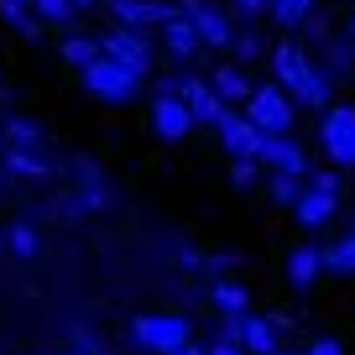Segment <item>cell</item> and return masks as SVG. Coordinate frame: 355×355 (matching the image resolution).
Instances as JSON below:
<instances>
[{
	"mask_svg": "<svg viewBox=\"0 0 355 355\" xmlns=\"http://www.w3.org/2000/svg\"><path fill=\"white\" fill-rule=\"evenodd\" d=\"M6 245H11L16 256H37V245H42V235H37V225H26V220H16L11 230H6Z\"/></svg>",
	"mask_w": 355,
	"mask_h": 355,
	"instance_id": "cell-30",
	"label": "cell"
},
{
	"mask_svg": "<svg viewBox=\"0 0 355 355\" xmlns=\"http://www.w3.org/2000/svg\"><path fill=\"white\" fill-rule=\"evenodd\" d=\"M266 16H272L277 26H303V21L313 16V0H272V6H266Z\"/></svg>",
	"mask_w": 355,
	"mask_h": 355,
	"instance_id": "cell-26",
	"label": "cell"
},
{
	"mask_svg": "<svg viewBox=\"0 0 355 355\" xmlns=\"http://www.w3.org/2000/svg\"><path fill=\"white\" fill-rule=\"evenodd\" d=\"M0 245H6V241H0Z\"/></svg>",
	"mask_w": 355,
	"mask_h": 355,
	"instance_id": "cell-46",
	"label": "cell"
},
{
	"mask_svg": "<svg viewBox=\"0 0 355 355\" xmlns=\"http://www.w3.org/2000/svg\"><path fill=\"white\" fill-rule=\"evenodd\" d=\"M230 266H235V251H220V256H209V272H220V277L230 272Z\"/></svg>",
	"mask_w": 355,
	"mask_h": 355,
	"instance_id": "cell-38",
	"label": "cell"
},
{
	"mask_svg": "<svg viewBox=\"0 0 355 355\" xmlns=\"http://www.w3.org/2000/svg\"><path fill=\"white\" fill-rule=\"evenodd\" d=\"M266 6H272V0H230V11H235V16H261Z\"/></svg>",
	"mask_w": 355,
	"mask_h": 355,
	"instance_id": "cell-35",
	"label": "cell"
},
{
	"mask_svg": "<svg viewBox=\"0 0 355 355\" xmlns=\"http://www.w3.org/2000/svg\"><path fill=\"white\" fill-rule=\"evenodd\" d=\"M309 189H324V193H345V189H340V173H329V167L309 173Z\"/></svg>",
	"mask_w": 355,
	"mask_h": 355,
	"instance_id": "cell-32",
	"label": "cell"
},
{
	"mask_svg": "<svg viewBox=\"0 0 355 355\" xmlns=\"http://www.w3.org/2000/svg\"><path fill=\"white\" fill-rule=\"evenodd\" d=\"M131 340L141 345V350L167 355L173 345L189 340V319H183V313H136L131 319Z\"/></svg>",
	"mask_w": 355,
	"mask_h": 355,
	"instance_id": "cell-4",
	"label": "cell"
},
{
	"mask_svg": "<svg viewBox=\"0 0 355 355\" xmlns=\"http://www.w3.org/2000/svg\"><path fill=\"white\" fill-rule=\"evenodd\" d=\"M266 63H272V78H277L298 105H309V110H329V68H313L298 42H272Z\"/></svg>",
	"mask_w": 355,
	"mask_h": 355,
	"instance_id": "cell-1",
	"label": "cell"
},
{
	"mask_svg": "<svg viewBox=\"0 0 355 355\" xmlns=\"http://www.w3.org/2000/svg\"><path fill=\"white\" fill-rule=\"evenodd\" d=\"M193 125H199V121H193V110H189L183 94H157V100H152V131L162 136V141H183Z\"/></svg>",
	"mask_w": 355,
	"mask_h": 355,
	"instance_id": "cell-10",
	"label": "cell"
},
{
	"mask_svg": "<svg viewBox=\"0 0 355 355\" xmlns=\"http://www.w3.org/2000/svg\"><path fill=\"white\" fill-rule=\"evenodd\" d=\"M245 115H251L261 131H293V94L272 78V84H256L251 89V100H245Z\"/></svg>",
	"mask_w": 355,
	"mask_h": 355,
	"instance_id": "cell-3",
	"label": "cell"
},
{
	"mask_svg": "<svg viewBox=\"0 0 355 355\" xmlns=\"http://www.w3.org/2000/svg\"><path fill=\"white\" fill-rule=\"evenodd\" d=\"M350 42H355V16H350Z\"/></svg>",
	"mask_w": 355,
	"mask_h": 355,
	"instance_id": "cell-42",
	"label": "cell"
},
{
	"mask_svg": "<svg viewBox=\"0 0 355 355\" xmlns=\"http://www.w3.org/2000/svg\"><path fill=\"white\" fill-rule=\"evenodd\" d=\"M324 266H329V272H340V277H355V235L324 245Z\"/></svg>",
	"mask_w": 355,
	"mask_h": 355,
	"instance_id": "cell-28",
	"label": "cell"
},
{
	"mask_svg": "<svg viewBox=\"0 0 355 355\" xmlns=\"http://www.w3.org/2000/svg\"><path fill=\"white\" fill-rule=\"evenodd\" d=\"M319 141L334 167H355V105H329L319 121Z\"/></svg>",
	"mask_w": 355,
	"mask_h": 355,
	"instance_id": "cell-5",
	"label": "cell"
},
{
	"mask_svg": "<svg viewBox=\"0 0 355 355\" xmlns=\"http://www.w3.org/2000/svg\"><path fill=\"white\" fill-rule=\"evenodd\" d=\"M230 53H235V63H245V68H251L256 58H266V53H272V47H266V37L256 32V26H245V32H235Z\"/></svg>",
	"mask_w": 355,
	"mask_h": 355,
	"instance_id": "cell-25",
	"label": "cell"
},
{
	"mask_svg": "<svg viewBox=\"0 0 355 355\" xmlns=\"http://www.w3.org/2000/svg\"><path fill=\"white\" fill-rule=\"evenodd\" d=\"M73 178H78V204H84L89 214H100V209H110L115 204V189H110V178L100 173V167L89 162V157H73Z\"/></svg>",
	"mask_w": 355,
	"mask_h": 355,
	"instance_id": "cell-12",
	"label": "cell"
},
{
	"mask_svg": "<svg viewBox=\"0 0 355 355\" xmlns=\"http://www.w3.org/2000/svg\"><path fill=\"white\" fill-rule=\"evenodd\" d=\"M0 189H6V183H0Z\"/></svg>",
	"mask_w": 355,
	"mask_h": 355,
	"instance_id": "cell-45",
	"label": "cell"
},
{
	"mask_svg": "<svg viewBox=\"0 0 355 355\" xmlns=\"http://www.w3.org/2000/svg\"><path fill=\"white\" fill-rule=\"evenodd\" d=\"M58 58H63L73 73H84L89 63H100L105 58V47H100V37H84V32H68L63 42H58Z\"/></svg>",
	"mask_w": 355,
	"mask_h": 355,
	"instance_id": "cell-18",
	"label": "cell"
},
{
	"mask_svg": "<svg viewBox=\"0 0 355 355\" xmlns=\"http://www.w3.org/2000/svg\"><path fill=\"white\" fill-rule=\"evenodd\" d=\"M178 266H189V272H199V266H209V261H204V256L193 251V245H178Z\"/></svg>",
	"mask_w": 355,
	"mask_h": 355,
	"instance_id": "cell-37",
	"label": "cell"
},
{
	"mask_svg": "<svg viewBox=\"0 0 355 355\" xmlns=\"http://www.w3.org/2000/svg\"><path fill=\"white\" fill-rule=\"evenodd\" d=\"M209 84L220 89V100H225V105H245V100H251V89H256L251 73H245V63H220Z\"/></svg>",
	"mask_w": 355,
	"mask_h": 355,
	"instance_id": "cell-17",
	"label": "cell"
},
{
	"mask_svg": "<svg viewBox=\"0 0 355 355\" xmlns=\"http://www.w3.org/2000/svg\"><path fill=\"white\" fill-rule=\"evenodd\" d=\"M324 272V251L319 245H298V251L288 256V277H293V288H313V277Z\"/></svg>",
	"mask_w": 355,
	"mask_h": 355,
	"instance_id": "cell-21",
	"label": "cell"
},
{
	"mask_svg": "<svg viewBox=\"0 0 355 355\" xmlns=\"http://www.w3.org/2000/svg\"><path fill=\"white\" fill-rule=\"evenodd\" d=\"M350 235H355V230H350Z\"/></svg>",
	"mask_w": 355,
	"mask_h": 355,
	"instance_id": "cell-47",
	"label": "cell"
},
{
	"mask_svg": "<svg viewBox=\"0 0 355 355\" xmlns=\"http://www.w3.org/2000/svg\"><path fill=\"white\" fill-rule=\"evenodd\" d=\"M78 6H100V0H78Z\"/></svg>",
	"mask_w": 355,
	"mask_h": 355,
	"instance_id": "cell-43",
	"label": "cell"
},
{
	"mask_svg": "<svg viewBox=\"0 0 355 355\" xmlns=\"http://www.w3.org/2000/svg\"><path fill=\"white\" fill-rule=\"evenodd\" d=\"M334 209H340V193H324V189H303V199L293 204V214H298L303 230H319V225H329Z\"/></svg>",
	"mask_w": 355,
	"mask_h": 355,
	"instance_id": "cell-15",
	"label": "cell"
},
{
	"mask_svg": "<svg viewBox=\"0 0 355 355\" xmlns=\"http://www.w3.org/2000/svg\"><path fill=\"white\" fill-rule=\"evenodd\" d=\"M63 355H89V350H78V345H68V350H63Z\"/></svg>",
	"mask_w": 355,
	"mask_h": 355,
	"instance_id": "cell-41",
	"label": "cell"
},
{
	"mask_svg": "<svg viewBox=\"0 0 355 355\" xmlns=\"http://www.w3.org/2000/svg\"><path fill=\"white\" fill-rule=\"evenodd\" d=\"M178 94L189 100V110H193V121H199V125H220L225 115H230V105L220 100V89L204 84V78H199V73H189V68L178 73Z\"/></svg>",
	"mask_w": 355,
	"mask_h": 355,
	"instance_id": "cell-9",
	"label": "cell"
},
{
	"mask_svg": "<svg viewBox=\"0 0 355 355\" xmlns=\"http://www.w3.org/2000/svg\"><path fill=\"white\" fill-rule=\"evenodd\" d=\"M303 189H309V178H298V173H272L266 178V199L277 204V209H293V204L303 199Z\"/></svg>",
	"mask_w": 355,
	"mask_h": 355,
	"instance_id": "cell-22",
	"label": "cell"
},
{
	"mask_svg": "<svg viewBox=\"0 0 355 355\" xmlns=\"http://www.w3.org/2000/svg\"><path fill=\"white\" fill-rule=\"evenodd\" d=\"M324 68H329V78H350L355 73V42L329 37V42H324Z\"/></svg>",
	"mask_w": 355,
	"mask_h": 355,
	"instance_id": "cell-23",
	"label": "cell"
},
{
	"mask_svg": "<svg viewBox=\"0 0 355 355\" xmlns=\"http://www.w3.org/2000/svg\"><path fill=\"white\" fill-rule=\"evenodd\" d=\"M303 37H309V42H319V47H324V42H329V26H324L319 16H309V21H303Z\"/></svg>",
	"mask_w": 355,
	"mask_h": 355,
	"instance_id": "cell-34",
	"label": "cell"
},
{
	"mask_svg": "<svg viewBox=\"0 0 355 355\" xmlns=\"http://www.w3.org/2000/svg\"><path fill=\"white\" fill-rule=\"evenodd\" d=\"M0 21L6 26H16V32L21 37H42V16H37V6L32 0H0Z\"/></svg>",
	"mask_w": 355,
	"mask_h": 355,
	"instance_id": "cell-19",
	"label": "cell"
},
{
	"mask_svg": "<svg viewBox=\"0 0 355 355\" xmlns=\"http://www.w3.org/2000/svg\"><path fill=\"white\" fill-rule=\"evenodd\" d=\"M261 178V157H230V183L235 189H251Z\"/></svg>",
	"mask_w": 355,
	"mask_h": 355,
	"instance_id": "cell-31",
	"label": "cell"
},
{
	"mask_svg": "<svg viewBox=\"0 0 355 355\" xmlns=\"http://www.w3.org/2000/svg\"><path fill=\"white\" fill-rule=\"evenodd\" d=\"M78 78H84V89L94 94V100H110V105H125L136 89H141V78H136L125 63H115V58H100V63H89Z\"/></svg>",
	"mask_w": 355,
	"mask_h": 355,
	"instance_id": "cell-2",
	"label": "cell"
},
{
	"mask_svg": "<svg viewBox=\"0 0 355 355\" xmlns=\"http://www.w3.org/2000/svg\"><path fill=\"white\" fill-rule=\"evenodd\" d=\"M162 47L178 58V63H193V58L204 53V37H199V26L183 16V6H173V16L162 21Z\"/></svg>",
	"mask_w": 355,
	"mask_h": 355,
	"instance_id": "cell-13",
	"label": "cell"
},
{
	"mask_svg": "<svg viewBox=\"0 0 355 355\" xmlns=\"http://www.w3.org/2000/svg\"><path fill=\"white\" fill-rule=\"evenodd\" d=\"M167 355H204V350H199V345H193V340H183V345H173V350H167Z\"/></svg>",
	"mask_w": 355,
	"mask_h": 355,
	"instance_id": "cell-40",
	"label": "cell"
},
{
	"mask_svg": "<svg viewBox=\"0 0 355 355\" xmlns=\"http://www.w3.org/2000/svg\"><path fill=\"white\" fill-rule=\"evenodd\" d=\"M277 329H282L277 319L245 313V350H251V355H272V350H282V345H277Z\"/></svg>",
	"mask_w": 355,
	"mask_h": 355,
	"instance_id": "cell-20",
	"label": "cell"
},
{
	"mask_svg": "<svg viewBox=\"0 0 355 355\" xmlns=\"http://www.w3.org/2000/svg\"><path fill=\"white\" fill-rule=\"evenodd\" d=\"M209 298H214V309H220V313H245V288H241V282H230V277L214 282Z\"/></svg>",
	"mask_w": 355,
	"mask_h": 355,
	"instance_id": "cell-29",
	"label": "cell"
},
{
	"mask_svg": "<svg viewBox=\"0 0 355 355\" xmlns=\"http://www.w3.org/2000/svg\"><path fill=\"white\" fill-rule=\"evenodd\" d=\"M68 340H73L78 350H89V355H100V340H94V334H89L84 324H73V329H68Z\"/></svg>",
	"mask_w": 355,
	"mask_h": 355,
	"instance_id": "cell-33",
	"label": "cell"
},
{
	"mask_svg": "<svg viewBox=\"0 0 355 355\" xmlns=\"http://www.w3.org/2000/svg\"><path fill=\"white\" fill-rule=\"evenodd\" d=\"M6 146H42V125L26 121V115H6Z\"/></svg>",
	"mask_w": 355,
	"mask_h": 355,
	"instance_id": "cell-24",
	"label": "cell"
},
{
	"mask_svg": "<svg viewBox=\"0 0 355 355\" xmlns=\"http://www.w3.org/2000/svg\"><path fill=\"white\" fill-rule=\"evenodd\" d=\"M105 11H110V21H115V26L152 32V26H162L167 16H173V6H162V0H105Z\"/></svg>",
	"mask_w": 355,
	"mask_h": 355,
	"instance_id": "cell-11",
	"label": "cell"
},
{
	"mask_svg": "<svg viewBox=\"0 0 355 355\" xmlns=\"http://www.w3.org/2000/svg\"><path fill=\"white\" fill-rule=\"evenodd\" d=\"M209 355H251V350H245L241 340H225V334H220V340L209 345Z\"/></svg>",
	"mask_w": 355,
	"mask_h": 355,
	"instance_id": "cell-36",
	"label": "cell"
},
{
	"mask_svg": "<svg viewBox=\"0 0 355 355\" xmlns=\"http://www.w3.org/2000/svg\"><path fill=\"white\" fill-rule=\"evenodd\" d=\"M100 47H105V58L125 63L136 78H146V73H152V37H146V32H136V26H110V32L100 37Z\"/></svg>",
	"mask_w": 355,
	"mask_h": 355,
	"instance_id": "cell-6",
	"label": "cell"
},
{
	"mask_svg": "<svg viewBox=\"0 0 355 355\" xmlns=\"http://www.w3.org/2000/svg\"><path fill=\"white\" fill-rule=\"evenodd\" d=\"M0 167L11 178H47L53 173V162L42 157V146H6V152H0Z\"/></svg>",
	"mask_w": 355,
	"mask_h": 355,
	"instance_id": "cell-16",
	"label": "cell"
},
{
	"mask_svg": "<svg viewBox=\"0 0 355 355\" xmlns=\"http://www.w3.org/2000/svg\"><path fill=\"white\" fill-rule=\"evenodd\" d=\"M261 167L266 173H298L309 178V152H303V141L293 131H261Z\"/></svg>",
	"mask_w": 355,
	"mask_h": 355,
	"instance_id": "cell-8",
	"label": "cell"
},
{
	"mask_svg": "<svg viewBox=\"0 0 355 355\" xmlns=\"http://www.w3.org/2000/svg\"><path fill=\"white\" fill-rule=\"evenodd\" d=\"M272 355H293V350H272Z\"/></svg>",
	"mask_w": 355,
	"mask_h": 355,
	"instance_id": "cell-44",
	"label": "cell"
},
{
	"mask_svg": "<svg viewBox=\"0 0 355 355\" xmlns=\"http://www.w3.org/2000/svg\"><path fill=\"white\" fill-rule=\"evenodd\" d=\"M178 6H183V16H189L193 26H199L204 47H225V53H230V42H235V11L209 6V0H178Z\"/></svg>",
	"mask_w": 355,
	"mask_h": 355,
	"instance_id": "cell-7",
	"label": "cell"
},
{
	"mask_svg": "<svg viewBox=\"0 0 355 355\" xmlns=\"http://www.w3.org/2000/svg\"><path fill=\"white\" fill-rule=\"evenodd\" d=\"M32 6H37V16H42L47 26H73L78 11H84L78 0H32Z\"/></svg>",
	"mask_w": 355,
	"mask_h": 355,
	"instance_id": "cell-27",
	"label": "cell"
},
{
	"mask_svg": "<svg viewBox=\"0 0 355 355\" xmlns=\"http://www.w3.org/2000/svg\"><path fill=\"white\" fill-rule=\"evenodd\" d=\"M214 131H220V146H225L230 157H256V152H261V125H256L251 115H235V110H230Z\"/></svg>",
	"mask_w": 355,
	"mask_h": 355,
	"instance_id": "cell-14",
	"label": "cell"
},
{
	"mask_svg": "<svg viewBox=\"0 0 355 355\" xmlns=\"http://www.w3.org/2000/svg\"><path fill=\"white\" fill-rule=\"evenodd\" d=\"M309 355H345V350H340V340H313Z\"/></svg>",
	"mask_w": 355,
	"mask_h": 355,
	"instance_id": "cell-39",
	"label": "cell"
}]
</instances>
